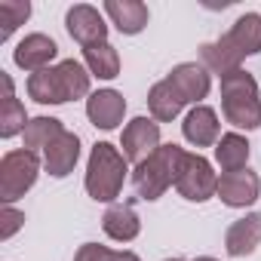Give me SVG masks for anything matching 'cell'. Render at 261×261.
I'll return each instance as SVG.
<instances>
[{
  "instance_id": "6da1fadb",
  "label": "cell",
  "mask_w": 261,
  "mask_h": 261,
  "mask_svg": "<svg viewBox=\"0 0 261 261\" xmlns=\"http://www.w3.org/2000/svg\"><path fill=\"white\" fill-rule=\"evenodd\" d=\"M28 98L37 105H68L92 95V74L77 59H62L46 71H37L25 80Z\"/></svg>"
},
{
  "instance_id": "7a4b0ae2",
  "label": "cell",
  "mask_w": 261,
  "mask_h": 261,
  "mask_svg": "<svg viewBox=\"0 0 261 261\" xmlns=\"http://www.w3.org/2000/svg\"><path fill=\"white\" fill-rule=\"evenodd\" d=\"M129 178V160L123 157V151L111 142H95L86 160V175H83V188L95 203H117V197L123 194V185Z\"/></svg>"
},
{
  "instance_id": "3957f363",
  "label": "cell",
  "mask_w": 261,
  "mask_h": 261,
  "mask_svg": "<svg viewBox=\"0 0 261 261\" xmlns=\"http://www.w3.org/2000/svg\"><path fill=\"white\" fill-rule=\"evenodd\" d=\"M185 157L188 151L175 142L169 145H160L145 163L133 166V188H136V200H145V203H157L169 188H175L178 175H181V166H185Z\"/></svg>"
},
{
  "instance_id": "277c9868",
  "label": "cell",
  "mask_w": 261,
  "mask_h": 261,
  "mask_svg": "<svg viewBox=\"0 0 261 261\" xmlns=\"http://www.w3.org/2000/svg\"><path fill=\"white\" fill-rule=\"evenodd\" d=\"M221 117L233 126V133L246 129L255 133L261 126V92H258V80L240 68L221 77Z\"/></svg>"
},
{
  "instance_id": "5b68a950",
  "label": "cell",
  "mask_w": 261,
  "mask_h": 261,
  "mask_svg": "<svg viewBox=\"0 0 261 261\" xmlns=\"http://www.w3.org/2000/svg\"><path fill=\"white\" fill-rule=\"evenodd\" d=\"M40 169H43V157L40 154H34L28 148L7 151L4 157H0V203L13 206L19 197H25L37 185Z\"/></svg>"
},
{
  "instance_id": "8992f818",
  "label": "cell",
  "mask_w": 261,
  "mask_h": 261,
  "mask_svg": "<svg viewBox=\"0 0 261 261\" xmlns=\"http://www.w3.org/2000/svg\"><path fill=\"white\" fill-rule=\"evenodd\" d=\"M175 191L188 203H206V200H212L218 194V172H215V166L200 151L197 154L188 151L185 166H181V175L175 181Z\"/></svg>"
},
{
  "instance_id": "52a82bcc",
  "label": "cell",
  "mask_w": 261,
  "mask_h": 261,
  "mask_svg": "<svg viewBox=\"0 0 261 261\" xmlns=\"http://www.w3.org/2000/svg\"><path fill=\"white\" fill-rule=\"evenodd\" d=\"M160 145V123L154 117H133L120 133V151L133 166L145 163Z\"/></svg>"
},
{
  "instance_id": "ba28073f",
  "label": "cell",
  "mask_w": 261,
  "mask_h": 261,
  "mask_svg": "<svg viewBox=\"0 0 261 261\" xmlns=\"http://www.w3.org/2000/svg\"><path fill=\"white\" fill-rule=\"evenodd\" d=\"M65 28L71 34V40H77L83 49L92 46V43H105L108 40V16L89 4H74L68 13H65Z\"/></svg>"
},
{
  "instance_id": "9c48e42d",
  "label": "cell",
  "mask_w": 261,
  "mask_h": 261,
  "mask_svg": "<svg viewBox=\"0 0 261 261\" xmlns=\"http://www.w3.org/2000/svg\"><path fill=\"white\" fill-rule=\"evenodd\" d=\"M56 59H59V43H56L49 34H43V31L25 34V37L16 43V49H13V62H16V68H22L28 77L37 74V71L53 68Z\"/></svg>"
},
{
  "instance_id": "30bf717a",
  "label": "cell",
  "mask_w": 261,
  "mask_h": 261,
  "mask_svg": "<svg viewBox=\"0 0 261 261\" xmlns=\"http://www.w3.org/2000/svg\"><path fill=\"white\" fill-rule=\"evenodd\" d=\"M224 206L230 209H249L258 197H261V178L252 169H240V172H221L218 175V194H215Z\"/></svg>"
},
{
  "instance_id": "8fae6325",
  "label": "cell",
  "mask_w": 261,
  "mask_h": 261,
  "mask_svg": "<svg viewBox=\"0 0 261 261\" xmlns=\"http://www.w3.org/2000/svg\"><path fill=\"white\" fill-rule=\"evenodd\" d=\"M181 136L194 148H215L218 139L224 136L218 123V111L209 105H194L181 120Z\"/></svg>"
},
{
  "instance_id": "7c38bea8",
  "label": "cell",
  "mask_w": 261,
  "mask_h": 261,
  "mask_svg": "<svg viewBox=\"0 0 261 261\" xmlns=\"http://www.w3.org/2000/svg\"><path fill=\"white\" fill-rule=\"evenodd\" d=\"M166 80L175 86V92L185 98V105H203V98L209 95V89H212V74L200 65V62H181V65H175L169 74H166Z\"/></svg>"
},
{
  "instance_id": "4fadbf2b",
  "label": "cell",
  "mask_w": 261,
  "mask_h": 261,
  "mask_svg": "<svg viewBox=\"0 0 261 261\" xmlns=\"http://www.w3.org/2000/svg\"><path fill=\"white\" fill-rule=\"evenodd\" d=\"M86 117L95 129H101V133H111V129H117L126 117V98L123 92L105 86V89H95L89 98H86Z\"/></svg>"
},
{
  "instance_id": "5bb4252c",
  "label": "cell",
  "mask_w": 261,
  "mask_h": 261,
  "mask_svg": "<svg viewBox=\"0 0 261 261\" xmlns=\"http://www.w3.org/2000/svg\"><path fill=\"white\" fill-rule=\"evenodd\" d=\"M101 230L114 243H133L142 233V218L136 212V200H117L105 209L101 215Z\"/></svg>"
},
{
  "instance_id": "9a60e30c",
  "label": "cell",
  "mask_w": 261,
  "mask_h": 261,
  "mask_svg": "<svg viewBox=\"0 0 261 261\" xmlns=\"http://www.w3.org/2000/svg\"><path fill=\"white\" fill-rule=\"evenodd\" d=\"M80 136L77 133H71V129H65V133L40 154L43 157V169L53 175V178H68L74 169H77V163H80Z\"/></svg>"
},
{
  "instance_id": "2e32d148",
  "label": "cell",
  "mask_w": 261,
  "mask_h": 261,
  "mask_svg": "<svg viewBox=\"0 0 261 261\" xmlns=\"http://www.w3.org/2000/svg\"><path fill=\"white\" fill-rule=\"evenodd\" d=\"M261 246V212H246L224 230V252L230 258H246Z\"/></svg>"
},
{
  "instance_id": "e0dca14e",
  "label": "cell",
  "mask_w": 261,
  "mask_h": 261,
  "mask_svg": "<svg viewBox=\"0 0 261 261\" xmlns=\"http://www.w3.org/2000/svg\"><path fill=\"white\" fill-rule=\"evenodd\" d=\"M101 13H105L108 22H111L120 34H126V37L142 34V31L148 28V22H151V13H148V7L142 4V0H105Z\"/></svg>"
},
{
  "instance_id": "ac0fdd59",
  "label": "cell",
  "mask_w": 261,
  "mask_h": 261,
  "mask_svg": "<svg viewBox=\"0 0 261 261\" xmlns=\"http://www.w3.org/2000/svg\"><path fill=\"white\" fill-rule=\"evenodd\" d=\"M230 46H233V53L246 62L249 56H258L261 53V13H243L233 25H230V31H224L221 34Z\"/></svg>"
},
{
  "instance_id": "d6986e66",
  "label": "cell",
  "mask_w": 261,
  "mask_h": 261,
  "mask_svg": "<svg viewBox=\"0 0 261 261\" xmlns=\"http://www.w3.org/2000/svg\"><path fill=\"white\" fill-rule=\"evenodd\" d=\"M185 108H188L185 98L175 92V86H172L166 77L157 80V83L148 89V111H151V117H154L157 123H172L175 117H181Z\"/></svg>"
},
{
  "instance_id": "ffe728a7",
  "label": "cell",
  "mask_w": 261,
  "mask_h": 261,
  "mask_svg": "<svg viewBox=\"0 0 261 261\" xmlns=\"http://www.w3.org/2000/svg\"><path fill=\"white\" fill-rule=\"evenodd\" d=\"M249 157H252V145L243 133H224L215 145V163L221 172L249 169Z\"/></svg>"
},
{
  "instance_id": "44dd1931",
  "label": "cell",
  "mask_w": 261,
  "mask_h": 261,
  "mask_svg": "<svg viewBox=\"0 0 261 261\" xmlns=\"http://www.w3.org/2000/svg\"><path fill=\"white\" fill-rule=\"evenodd\" d=\"M62 133H65V123H62L59 117H46V114H40V117H31V120H28L25 133H22V142H25L28 151L43 154V151H46Z\"/></svg>"
},
{
  "instance_id": "7402d4cb",
  "label": "cell",
  "mask_w": 261,
  "mask_h": 261,
  "mask_svg": "<svg viewBox=\"0 0 261 261\" xmlns=\"http://www.w3.org/2000/svg\"><path fill=\"white\" fill-rule=\"evenodd\" d=\"M200 65H203L209 74L224 77V74H230V71H240V68H243V59L233 53V46H230L224 37H218V40L200 46Z\"/></svg>"
},
{
  "instance_id": "603a6c76",
  "label": "cell",
  "mask_w": 261,
  "mask_h": 261,
  "mask_svg": "<svg viewBox=\"0 0 261 261\" xmlns=\"http://www.w3.org/2000/svg\"><path fill=\"white\" fill-rule=\"evenodd\" d=\"M83 65L89 68L92 77L98 80H114L120 77V53L105 40V43H92L83 49Z\"/></svg>"
},
{
  "instance_id": "cb8c5ba5",
  "label": "cell",
  "mask_w": 261,
  "mask_h": 261,
  "mask_svg": "<svg viewBox=\"0 0 261 261\" xmlns=\"http://www.w3.org/2000/svg\"><path fill=\"white\" fill-rule=\"evenodd\" d=\"M28 111L25 105L13 95V98H4L0 101V139H16L25 133V126H28Z\"/></svg>"
},
{
  "instance_id": "d4e9b609",
  "label": "cell",
  "mask_w": 261,
  "mask_h": 261,
  "mask_svg": "<svg viewBox=\"0 0 261 261\" xmlns=\"http://www.w3.org/2000/svg\"><path fill=\"white\" fill-rule=\"evenodd\" d=\"M31 19V4L28 0H0V43H7L19 25Z\"/></svg>"
},
{
  "instance_id": "484cf974",
  "label": "cell",
  "mask_w": 261,
  "mask_h": 261,
  "mask_svg": "<svg viewBox=\"0 0 261 261\" xmlns=\"http://www.w3.org/2000/svg\"><path fill=\"white\" fill-rule=\"evenodd\" d=\"M22 227H25V212L22 209H16V206L0 209V240H13Z\"/></svg>"
},
{
  "instance_id": "4316f807",
  "label": "cell",
  "mask_w": 261,
  "mask_h": 261,
  "mask_svg": "<svg viewBox=\"0 0 261 261\" xmlns=\"http://www.w3.org/2000/svg\"><path fill=\"white\" fill-rule=\"evenodd\" d=\"M74 261H117V249H108L101 243H83L74 252Z\"/></svg>"
},
{
  "instance_id": "83f0119b",
  "label": "cell",
  "mask_w": 261,
  "mask_h": 261,
  "mask_svg": "<svg viewBox=\"0 0 261 261\" xmlns=\"http://www.w3.org/2000/svg\"><path fill=\"white\" fill-rule=\"evenodd\" d=\"M117 261H142V258H139L133 249H120V252H117Z\"/></svg>"
},
{
  "instance_id": "f1b7e54d",
  "label": "cell",
  "mask_w": 261,
  "mask_h": 261,
  "mask_svg": "<svg viewBox=\"0 0 261 261\" xmlns=\"http://www.w3.org/2000/svg\"><path fill=\"white\" fill-rule=\"evenodd\" d=\"M191 261H218V258H212V255H200V258H191Z\"/></svg>"
},
{
  "instance_id": "f546056e",
  "label": "cell",
  "mask_w": 261,
  "mask_h": 261,
  "mask_svg": "<svg viewBox=\"0 0 261 261\" xmlns=\"http://www.w3.org/2000/svg\"><path fill=\"white\" fill-rule=\"evenodd\" d=\"M163 261H185V258H163Z\"/></svg>"
}]
</instances>
